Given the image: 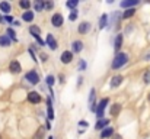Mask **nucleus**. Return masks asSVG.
<instances>
[{"label":"nucleus","mask_w":150,"mask_h":139,"mask_svg":"<svg viewBox=\"0 0 150 139\" xmlns=\"http://www.w3.org/2000/svg\"><path fill=\"white\" fill-rule=\"evenodd\" d=\"M128 59L130 58H128V55L125 52H118V54H115V57H114V59L111 62V68L112 70H120L128 62Z\"/></svg>","instance_id":"1"},{"label":"nucleus","mask_w":150,"mask_h":139,"mask_svg":"<svg viewBox=\"0 0 150 139\" xmlns=\"http://www.w3.org/2000/svg\"><path fill=\"white\" fill-rule=\"evenodd\" d=\"M25 80H26L29 84H32V86H37V84H40V81H41L40 74L37 73V70H29V71L25 74Z\"/></svg>","instance_id":"2"},{"label":"nucleus","mask_w":150,"mask_h":139,"mask_svg":"<svg viewBox=\"0 0 150 139\" xmlns=\"http://www.w3.org/2000/svg\"><path fill=\"white\" fill-rule=\"evenodd\" d=\"M108 104H109V98H108V97H103L99 103H98L96 110H95V115H96L98 119H102V117H103V115H105V109H106Z\"/></svg>","instance_id":"3"},{"label":"nucleus","mask_w":150,"mask_h":139,"mask_svg":"<svg viewBox=\"0 0 150 139\" xmlns=\"http://www.w3.org/2000/svg\"><path fill=\"white\" fill-rule=\"evenodd\" d=\"M121 19H122V13H121V12H114V13L109 16V23H108L106 29H112V26H118Z\"/></svg>","instance_id":"4"},{"label":"nucleus","mask_w":150,"mask_h":139,"mask_svg":"<svg viewBox=\"0 0 150 139\" xmlns=\"http://www.w3.org/2000/svg\"><path fill=\"white\" fill-rule=\"evenodd\" d=\"M51 25H52L54 28H61V26L64 25V16H63L61 13L55 12V13L51 16Z\"/></svg>","instance_id":"5"},{"label":"nucleus","mask_w":150,"mask_h":139,"mask_svg":"<svg viewBox=\"0 0 150 139\" xmlns=\"http://www.w3.org/2000/svg\"><path fill=\"white\" fill-rule=\"evenodd\" d=\"M73 58H74V54L71 52V49H66V51H63V52H61V55H60V61H61L64 65L71 64Z\"/></svg>","instance_id":"6"},{"label":"nucleus","mask_w":150,"mask_h":139,"mask_svg":"<svg viewBox=\"0 0 150 139\" xmlns=\"http://www.w3.org/2000/svg\"><path fill=\"white\" fill-rule=\"evenodd\" d=\"M96 106H98V103H96V90H95V87H92L91 92H89V110L95 113Z\"/></svg>","instance_id":"7"},{"label":"nucleus","mask_w":150,"mask_h":139,"mask_svg":"<svg viewBox=\"0 0 150 139\" xmlns=\"http://www.w3.org/2000/svg\"><path fill=\"white\" fill-rule=\"evenodd\" d=\"M9 71H10L13 75L21 74V73H22V65H21V62H19L18 59H12L10 64H9Z\"/></svg>","instance_id":"8"},{"label":"nucleus","mask_w":150,"mask_h":139,"mask_svg":"<svg viewBox=\"0 0 150 139\" xmlns=\"http://www.w3.org/2000/svg\"><path fill=\"white\" fill-rule=\"evenodd\" d=\"M26 100L29 103H32V104H40L41 100H42V97H41V94L38 92H29L28 96H26Z\"/></svg>","instance_id":"9"},{"label":"nucleus","mask_w":150,"mask_h":139,"mask_svg":"<svg viewBox=\"0 0 150 139\" xmlns=\"http://www.w3.org/2000/svg\"><path fill=\"white\" fill-rule=\"evenodd\" d=\"M45 45L48 46L51 51H57L58 42H57V39H55V36H54L52 34H48V35H47V38H45Z\"/></svg>","instance_id":"10"},{"label":"nucleus","mask_w":150,"mask_h":139,"mask_svg":"<svg viewBox=\"0 0 150 139\" xmlns=\"http://www.w3.org/2000/svg\"><path fill=\"white\" fill-rule=\"evenodd\" d=\"M91 28H92L91 22H88V20H83L82 23H79V26H77V32H79L80 35H86V34H89Z\"/></svg>","instance_id":"11"},{"label":"nucleus","mask_w":150,"mask_h":139,"mask_svg":"<svg viewBox=\"0 0 150 139\" xmlns=\"http://www.w3.org/2000/svg\"><path fill=\"white\" fill-rule=\"evenodd\" d=\"M122 81H124V77L120 75V74H117V75H114V77L111 78V81H109V87H111V89H118V87L122 84Z\"/></svg>","instance_id":"12"},{"label":"nucleus","mask_w":150,"mask_h":139,"mask_svg":"<svg viewBox=\"0 0 150 139\" xmlns=\"http://www.w3.org/2000/svg\"><path fill=\"white\" fill-rule=\"evenodd\" d=\"M122 41H124V35L122 34H117V36L114 39V51H115V54L120 52V49L122 46Z\"/></svg>","instance_id":"13"},{"label":"nucleus","mask_w":150,"mask_h":139,"mask_svg":"<svg viewBox=\"0 0 150 139\" xmlns=\"http://www.w3.org/2000/svg\"><path fill=\"white\" fill-rule=\"evenodd\" d=\"M137 4H139V0H122L120 3V7L127 10V9H134Z\"/></svg>","instance_id":"14"},{"label":"nucleus","mask_w":150,"mask_h":139,"mask_svg":"<svg viewBox=\"0 0 150 139\" xmlns=\"http://www.w3.org/2000/svg\"><path fill=\"white\" fill-rule=\"evenodd\" d=\"M115 135V131H114V128L112 126H108V128H105L103 131H100V139H109L112 138Z\"/></svg>","instance_id":"15"},{"label":"nucleus","mask_w":150,"mask_h":139,"mask_svg":"<svg viewBox=\"0 0 150 139\" xmlns=\"http://www.w3.org/2000/svg\"><path fill=\"white\" fill-rule=\"evenodd\" d=\"M109 119H106V117H102V119H98V122L95 123V129L96 131H103L105 128H108L109 126Z\"/></svg>","instance_id":"16"},{"label":"nucleus","mask_w":150,"mask_h":139,"mask_svg":"<svg viewBox=\"0 0 150 139\" xmlns=\"http://www.w3.org/2000/svg\"><path fill=\"white\" fill-rule=\"evenodd\" d=\"M47 116H48V120H54L55 115H54V107H52V98L47 97Z\"/></svg>","instance_id":"17"},{"label":"nucleus","mask_w":150,"mask_h":139,"mask_svg":"<svg viewBox=\"0 0 150 139\" xmlns=\"http://www.w3.org/2000/svg\"><path fill=\"white\" fill-rule=\"evenodd\" d=\"M83 48H85L83 42H82V41H79V39L71 42V52H73V54H80V52L83 51Z\"/></svg>","instance_id":"18"},{"label":"nucleus","mask_w":150,"mask_h":139,"mask_svg":"<svg viewBox=\"0 0 150 139\" xmlns=\"http://www.w3.org/2000/svg\"><path fill=\"white\" fill-rule=\"evenodd\" d=\"M34 17H35V12H32V10H26L22 13V20L25 23H31L34 20Z\"/></svg>","instance_id":"19"},{"label":"nucleus","mask_w":150,"mask_h":139,"mask_svg":"<svg viewBox=\"0 0 150 139\" xmlns=\"http://www.w3.org/2000/svg\"><path fill=\"white\" fill-rule=\"evenodd\" d=\"M108 23H109V15H106V13H103V15H100L99 17V29L102 31V29H105L106 26H108Z\"/></svg>","instance_id":"20"},{"label":"nucleus","mask_w":150,"mask_h":139,"mask_svg":"<svg viewBox=\"0 0 150 139\" xmlns=\"http://www.w3.org/2000/svg\"><path fill=\"white\" fill-rule=\"evenodd\" d=\"M0 12H3L4 16L9 15L12 12V4L9 1H0Z\"/></svg>","instance_id":"21"},{"label":"nucleus","mask_w":150,"mask_h":139,"mask_svg":"<svg viewBox=\"0 0 150 139\" xmlns=\"http://www.w3.org/2000/svg\"><path fill=\"white\" fill-rule=\"evenodd\" d=\"M32 6H34V10H35L37 13H41V12L45 9V1H42V0H37V1L32 3Z\"/></svg>","instance_id":"22"},{"label":"nucleus","mask_w":150,"mask_h":139,"mask_svg":"<svg viewBox=\"0 0 150 139\" xmlns=\"http://www.w3.org/2000/svg\"><path fill=\"white\" fill-rule=\"evenodd\" d=\"M120 112H121V104L120 103H114V104H111V109H109V115L111 116H118L120 115Z\"/></svg>","instance_id":"23"},{"label":"nucleus","mask_w":150,"mask_h":139,"mask_svg":"<svg viewBox=\"0 0 150 139\" xmlns=\"http://www.w3.org/2000/svg\"><path fill=\"white\" fill-rule=\"evenodd\" d=\"M29 34H31L32 38L34 36H41V28L37 26V25H31L29 26Z\"/></svg>","instance_id":"24"},{"label":"nucleus","mask_w":150,"mask_h":139,"mask_svg":"<svg viewBox=\"0 0 150 139\" xmlns=\"http://www.w3.org/2000/svg\"><path fill=\"white\" fill-rule=\"evenodd\" d=\"M12 44V41H10V38L7 36V35H0V46H3V48H9Z\"/></svg>","instance_id":"25"},{"label":"nucleus","mask_w":150,"mask_h":139,"mask_svg":"<svg viewBox=\"0 0 150 139\" xmlns=\"http://www.w3.org/2000/svg\"><path fill=\"white\" fill-rule=\"evenodd\" d=\"M45 84H47L48 89H52V87H54V84H55V77H54L52 74H48V75L45 77Z\"/></svg>","instance_id":"26"},{"label":"nucleus","mask_w":150,"mask_h":139,"mask_svg":"<svg viewBox=\"0 0 150 139\" xmlns=\"http://www.w3.org/2000/svg\"><path fill=\"white\" fill-rule=\"evenodd\" d=\"M136 15V9H127L122 12V19H130Z\"/></svg>","instance_id":"27"},{"label":"nucleus","mask_w":150,"mask_h":139,"mask_svg":"<svg viewBox=\"0 0 150 139\" xmlns=\"http://www.w3.org/2000/svg\"><path fill=\"white\" fill-rule=\"evenodd\" d=\"M31 6H32V3H31L29 0H21V1H19V7H21V9H23L25 12H26V10H29V7H31Z\"/></svg>","instance_id":"28"},{"label":"nucleus","mask_w":150,"mask_h":139,"mask_svg":"<svg viewBox=\"0 0 150 139\" xmlns=\"http://www.w3.org/2000/svg\"><path fill=\"white\" fill-rule=\"evenodd\" d=\"M6 34H7V36L10 38V41H13V42H18V38H16V32H15V29H12V28H7Z\"/></svg>","instance_id":"29"},{"label":"nucleus","mask_w":150,"mask_h":139,"mask_svg":"<svg viewBox=\"0 0 150 139\" xmlns=\"http://www.w3.org/2000/svg\"><path fill=\"white\" fill-rule=\"evenodd\" d=\"M66 6H67L70 10H74V9L79 6V1H77V0H67V1H66Z\"/></svg>","instance_id":"30"},{"label":"nucleus","mask_w":150,"mask_h":139,"mask_svg":"<svg viewBox=\"0 0 150 139\" xmlns=\"http://www.w3.org/2000/svg\"><path fill=\"white\" fill-rule=\"evenodd\" d=\"M88 68V62L85 61V59H79V62H77V71H85Z\"/></svg>","instance_id":"31"},{"label":"nucleus","mask_w":150,"mask_h":139,"mask_svg":"<svg viewBox=\"0 0 150 139\" xmlns=\"http://www.w3.org/2000/svg\"><path fill=\"white\" fill-rule=\"evenodd\" d=\"M77 16H79V10H77V9H74V10H70L69 20H70V22H74V20L77 19Z\"/></svg>","instance_id":"32"},{"label":"nucleus","mask_w":150,"mask_h":139,"mask_svg":"<svg viewBox=\"0 0 150 139\" xmlns=\"http://www.w3.org/2000/svg\"><path fill=\"white\" fill-rule=\"evenodd\" d=\"M143 81H144V84H150V70H147V71L144 73V75H143Z\"/></svg>","instance_id":"33"},{"label":"nucleus","mask_w":150,"mask_h":139,"mask_svg":"<svg viewBox=\"0 0 150 139\" xmlns=\"http://www.w3.org/2000/svg\"><path fill=\"white\" fill-rule=\"evenodd\" d=\"M28 52H29V55L32 57V61H34V62H38V58H37V55H35L34 49H32V48H29V49H28Z\"/></svg>","instance_id":"34"},{"label":"nucleus","mask_w":150,"mask_h":139,"mask_svg":"<svg viewBox=\"0 0 150 139\" xmlns=\"http://www.w3.org/2000/svg\"><path fill=\"white\" fill-rule=\"evenodd\" d=\"M3 19H4V22H7V23H13L15 20H13V17L10 16V15H6V16H3Z\"/></svg>","instance_id":"35"},{"label":"nucleus","mask_w":150,"mask_h":139,"mask_svg":"<svg viewBox=\"0 0 150 139\" xmlns=\"http://www.w3.org/2000/svg\"><path fill=\"white\" fill-rule=\"evenodd\" d=\"M52 7H54V1H45V9H47V10H51V9H52Z\"/></svg>","instance_id":"36"},{"label":"nucleus","mask_w":150,"mask_h":139,"mask_svg":"<svg viewBox=\"0 0 150 139\" xmlns=\"http://www.w3.org/2000/svg\"><path fill=\"white\" fill-rule=\"evenodd\" d=\"M40 57H41V61H42V62H47V61H48V55H47V54L41 52V55H40Z\"/></svg>","instance_id":"37"},{"label":"nucleus","mask_w":150,"mask_h":139,"mask_svg":"<svg viewBox=\"0 0 150 139\" xmlns=\"http://www.w3.org/2000/svg\"><path fill=\"white\" fill-rule=\"evenodd\" d=\"M79 126H83V128H88V126H89V123H88L86 120H79Z\"/></svg>","instance_id":"38"},{"label":"nucleus","mask_w":150,"mask_h":139,"mask_svg":"<svg viewBox=\"0 0 150 139\" xmlns=\"http://www.w3.org/2000/svg\"><path fill=\"white\" fill-rule=\"evenodd\" d=\"M83 81H85V80H83V77H82V75H79V78H77V87H80Z\"/></svg>","instance_id":"39"},{"label":"nucleus","mask_w":150,"mask_h":139,"mask_svg":"<svg viewBox=\"0 0 150 139\" xmlns=\"http://www.w3.org/2000/svg\"><path fill=\"white\" fill-rule=\"evenodd\" d=\"M45 129H47V131H50L51 129V123H50V120H48V119H47V122H45Z\"/></svg>","instance_id":"40"},{"label":"nucleus","mask_w":150,"mask_h":139,"mask_svg":"<svg viewBox=\"0 0 150 139\" xmlns=\"http://www.w3.org/2000/svg\"><path fill=\"white\" fill-rule=\"evenodd\" d=\"M13 25H15V26H21V25H22V23H21V22H19V20H15V22H13Z\"/></svg>","instance_id":"41"},{"label":"nucleus","mask_w":150,"mask_h":139,"mask_svg":"<svg viewBox=\"0 0 150 139\" xmlns=\"http://www.w3.org/2000/svg\"><path fill=\"white\" fill-rule=\"evenodd\" d=\"M112 138H114V139H122V136H121V135H114Z\"/></svg>","instance_id":"42"},{"label":"nucleus","mask_w":150,"mask_h":139,"mask_svg":"<svg viewBox=\"0 0 150 139\" xmlns=\"http://www.w3.org/2000/svg\"><path fill=\"white\" fill-rule=\"evenodd\" d=\"M60 83H61V84L64 83V75H60Z\"/></svg>","instance_id":"43"},{"label":"nucleus","mask_w":150,"mask_h":139,"mask_svg":"<svg viewBox=\"0 0 150 139\" xmlns=\"http://www.w3.org/2000/svg\"><path fill=\"white\" fill-rule=\"evenodd\" d=\"M0 23H4V19H3V16H1V13H0Z\"/></svg>","instance_id":"44"},{"label":"nucleus","mask_w":150,"mask_h":139,"mask_svg":"<svg viewBox=\"0 0 150 139\" xmlns=\"http://www.w3.org/2000/svg\"><path fill=\"white\" fill-rule=\"evenodd\" d=\"M147 98H149V101H150V93H149V96H147Z\"/></svg>","instance_id":"45"},{"label":"nucleus","mask_w":150,"mask_h":139,"mask_svg":"<svg viewBox=\"0 0 150 139\" xmlns=\"http://www.w3.org/2000/svg\"><path fill=\"white\" fill-rule=\"evenodd\" d=\"M48 139H54V138H52V136H48Z\"/></svg>","instance_id":"46"},{"label":"nucleus","mask_w":150,"mask_h":139,"mask_svg":"<svg viewBox=\"0 0 150 139\" xmlns=\"http://www.w3.org/2000/svg\"><path fill=\"white\" fill-rule=\"evenodd\" d=\"M0 139H1V135H0Z\"/></svg>","instance_id":"47"}]
</instances>
